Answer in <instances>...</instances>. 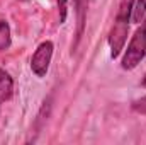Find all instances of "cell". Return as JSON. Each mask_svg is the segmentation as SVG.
<instances>
[{"instance_id": "cell-1", "label": "cell", "mask_w": 146, "mask_h": 145, "mask_svg": "<svg viewBox=\"0 0 146 145\" xmlns=\"http://www.w3.org/2000/svg\"><path fill=\"white\" fill-rule=\"evenodd\" d=\"M146 55V28L141 26L136 33L133 39L127 44V50L122 56V68L126 70H133L138 67V63L145 58Z\"/></svg>"}, {"instance_id": "cell-2", "label": "cell", "mask_w": 146, "mask_h": 145, "mask_svg": "<svg viewBox=\"0 0 146 145\" xmlns=\"http://www.w3.org/2000/svg\"><path fill=\"white\" fill-rule=\"evenodd\" d=\"M53 43L51 41H44L37 46V50L34 51L33 58H31V68L33 72L36 73L37 77H44L48 68H49V63H51V56H53Z\"/></svg>"}, {"instance_id": "cell-3", "label": "cell", "mask_w": 146, "mask_h": 145, "mask_svg": "<svg viewBox=\"0 0 146 145\" xmlns=\"http://www.w3.org/2000/svg\"><path fill=\"white\" fill-rule=\"evenodd\" d=\"M127 31H129V22H121V21L114 22L109 34V46H110V56L112 58H117L121 55V51L124 50Z\"/></svg>"}, {"instance_id": "cell-4", "label": "cell", "mask_w": 146, "mask_h": 145, "mask_svg": "<svg viewBox=\"0 0 146 145\" xmlns=\"http://www.w3.org/2000/svg\"><path fill=\"white\" fill-rule=\"evenodd\" d=\"M73 3H75V12H76V41H75V46H76L78 41H80V38L83 36L88 0H73Z\"/></svg>"}, {"instance_id": "cell-5", "label": "cell", "mask_w": 146, "mask_h": 145, "mask_svg": "<svg viewBox=\"0 0 146 145\" xmlns=\"http://www.w3.org/2000/svg\"><path fill=\"white\" fill-rule=\"evenodd\" d=\"M14 96V80L3 68H0V103L10 101Z\"/></svg>"}, {"instance_id": "cell-6", "label": "cell", "mask_w": 146, "mask_h": 145, "mask_svg": "<svg viewBox=\"0 0 146 145\" xmlns=\"http://www.w3.org/2000/svg\"><path fill=\"white\" fill-rule=\"evenodd\" d=\"M133 3H134V0H121L115 21H121V22H129V21H131V10H133Z\"/></svg>"}, {"instance_id": "cell-7", "label": "cell", "mask_w": 146, "mask_h": 145, "mask_svg": "<svg viewBox=\"0 0 146 145\" xmlns=\"http://www.w3.org/2000/svg\"><path fill=\"white\" fill-rule=\"evenodd\" d=\"M146 15V0H134L133 10H131V21L133 22H143Z\"/></svg>"}, {"instance_id": "cell-8", "label": "cell", "mask_w": 146, "mask_h": 145, "mask_svg": "<svg viewBox=\"0 0 146 145\" xmlns=\"http://www.w3.org/2000/svg\"><path fill=\"white\" fill-rule=\"evenodd\" d=\"M10 46V28L5 21H0V51Z\"/></svg>"}, {"instance_id": "cell-9", "label": "cell", "mask_w": 146, "mask_h": 145, "mask_svg": "<svg viewBox=\"0 0 146 145\" xmlns=\"http://www.w3.org/2000/svg\"><path fill=\"white\" fill-rule=\"evenodd\" d=\"M133 111H136L139 114H146V96L141 99H136L133 103Z\"/></svg>"}, {"instance_id": "cell-10", "label": "cell", "mask_w": 146, "mask_h": 145, "mask_svg": "<svg viewBox=\"0 0 146 145\" xmlns=\"http://www.w3.org/2000/svg\"><path fill=\"white\" fill-rule=\"evenodd\" d=\"M58 5H60V10H61V17H60V21L63 22L65 17H66V0H58Z\"/></svg>"}, {"instance_id": "cell-11", "label": "cell", "mask_w": 146, "mask_h": 145, "mask_svg": "<svg viewBox=\"0 0 146 145\" xmlns=\"http://www.w3.org/2000/svg\"><path fill=\"white\" fill-rule=\"evenodd\" d=\"M141 85H143V87H146V73H145V77H143V80H141Z\"/></svg>"}, {"instance_id": "cell-12", "label": "cell", "mask_w": 146, "mask_h": 145, "mask_svg": "<svg viewBox=\"0 0 146 145\" xmlns=\"http://www.w3.org/2000/svg\"><path fill=\"white\" fill-rule=\"evenodd\" d=\"M22 2H26V0H22Z\"/></svg>"}]
</instances>
